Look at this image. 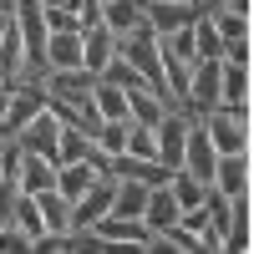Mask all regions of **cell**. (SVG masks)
<instances>
[{
	"label": "cell",
	"instance_id": "cell-1",
	"mask_svg": "<svg viewBox=\"0 0 254 254\" xmlns=\"http://www.w3.org/2000/svg\"><path fill=\"white\" fill-rule=\"evenodd\" d=\"M203 122L214 153H249V107H214Z\"/></svg>",
	"mask_w": 254,
	"mask_h": 254
},
{
	"label": "cell",
	"instance_id": "cell-2",
	"mask_svg": "<svg viewBox=\"0 0 254 254\" xmlns=\"http://www.w3.org/2000/svg\"><path fill=\"white\" fill-rule=\"evenodd\" d=\"M15 142L26 147V153H41V158H51V163H56V153H61V117L46 107V102H41L36 117L15 132Z\"/></svg>",
	"mask_w": 254,
	"mask_h": 254
},
{
	"label": "cell",
	"instance_id": "cell-3",
	"mask_svg": "<svg viewBox=\"0 0 254 254\" xmlns=\"http://www.w3.org/2000/svg\"><path fill=\"white\" fill-rule=\"evenodd\" d=\"M214 163H219V153H214V142H208L203 122L193 117L188 122V137H183V173H193L203 188H214Z\"/></svg>",
	"mask_w": 254,
	"mask_h": 254
},
{
	"label": "cell",
	"instance_id": "cell-4",
	"mask_svg": "<svg viewBox=\"0 0 254 254\" xmlns=\"http://www.w3.org/2000/svg\"><path fill=\"white\" fill-rule=\"evenodd\" d=\"M188 122H193V112H163V122L153 127L158 132V163L173 173V168H183V137H188Z\"/></svg>",
	"mask_w": 254,
	"mask_h": 254
},
{
	"label": "cell",
	"instance_id": "cell-5",
	"mask_svg": "<svg viewBox=\"0 0 254 254\" xmlns=\"http://www.w3.org/2000/svg\"><path fill=\"white\" fill-rule=\"evenodd\" d=\"M142 20H147L158 36H168V31H178V26H193V20H198V5H193V0H147V5H142Z\"/></svg>",
	"mask_w": 254,
	"mask_h": 254
},
{
	"label": "cell",
	"instance_id": "cell-6",
	"mask_svg": "<svg viewBox=\"0 0 254 254\" xmlns=\"http://www.w3.org/2000/svg\"><path fill=\"white\" fill-rule=\"evenodd\" d=\"M112 56H117V36H112L107 26H102V20L81 31V71H92V76H97V71L107 66Z\"/></svg>",
	"mask_w": 254,
	"mask_h": 254
},
{
	"label": "cell",
	"instance_id": "cell-7",
	"mask_svg": "<svg viewBox=\"0 0 254 254\" xmlns=\"http://www.w3.org/2000/svg\"><path fill=\"white\" fill-rule=\"evenodd\" d=\"M214 188L224 198H244V188H249V163H244V153H219V163H214Z\"/></svg>",
	"mask_w": 254,
	"mask_h": 254
},
{
	"label": "cell",
	"instance_id": "cell-8",
	"mask_svg": "<svg viewBox=\"0 0 254 254\" xmlns=\"http://www.w3.org/2000/svg\"><path fill=\"white\" fill-rule=\"evenodd\" d=\"M178 198L168 193V183H153L147 188V208H142V224H147V234H158V229H168V224H178Z\"/></svg>",
	"mask_w": 254,
	"mask_h": 254
},
{
	"label": "cell",
	"instance_id": "cell-9",
	"mask_svg": "<svg viewBox=\"0 0 254 254\" xmlns=\"http://www.w3.org/2000/svg\"><path fill=\"white\" fill-rule=\"evenodd\" d=\"M46 188H56V163L20 147V193H46Z\"/></svg>",
	"mask_w": 254,
	"mask_h": 254
},
{
	"label": "cell",
	"instance_id": "cell-10",
	"mask_svg": "<svg viewBox=\"0 0 254 254\" xmlns=\"http://www.w3.org/2000/svg\"><path fill=\"white\" fill-rule=\"evenodd\" d=\"M219 107H249V66L219 61Z\"/></svg>",
	"mask_w": 254,
	"mask_h": 254
},
{
	"label": "cell",
	"instance_id": "cell-11",
	"mask_svg": "<svg viewBox=\"0 0 254 254\" xmlns=\"http://www.w3.org/2000/svg\"><path fill=\"white\" fill-rule=\"evenodd\" d=\"M97 20H102L112 36H127V31H137V26H142V5H137V0H102Z\"/></svg>",
	"mask_w": 254,
	"mask_h": 254
},
{
	"label": "cell",
	"instance_id": "cell-12",
	"mask_svg": "<svg viewBox=\"0 0 254 254\" xmlns=\"http://www.w3.org/2000/svg\"><path fill=\"white\" fill-rule=\"evenodd\" d=\"M41 219H46V234H66L71 229V198L61 193V188H46V193H31Z\"/></svg>",
	"mask_w": 254,
	"mask_h": 254
},
{
	"label": "cell",
	"instance_id": "cell-13",
	"mask_svg": "<svg viewBox=\"0 0 254 254\" xmlns=\"http://www.w3.org/2000/svg\"><path fill=\"white\" fill-rule=\"evenodd\" d=\"M46 71H81V36L56 31L46 41Z\"/></svg>",
	"mask_w": 254,
	"mask_h": 254
},
{
	"label": "cell",
	"instance_id": "cell-14",
	"mask_svg": "<svg viewBox=\"0 0 254 254\" xmlns=\"http://www.w3.org/2000/svg\"><path fill=\"white\" fill-rule=\"evenodd\" d=\"M92 102H97V112H102V122H132V107H127V92L122 87H112V81H92Z\"/></svg>",
	"mask_w": 254,
	"mask_h": 254
},
{
	"label": "cell",
	"instance_id": "cell-15",
	"mask_svg": "<svg viewBox=\"0 0 254 254\" xmlns=\"http://www.w3.org/2000/svg\"><path fill=\"white\" fill-rule=\"evenodd\" d=\"M142 208H147V183L117 178V193H112V208H107V214H117V219H142Z\"/></svg>",
	"mask_w": 254,
	"mask_h": 254
},
{
	"label": "cell",
	"instance_id": "cell-16",
	"mask_svg": "<svg viewBox=\"0 0 254 254\" xmlns=\"http://www.w3.org/2000/svg\"><path fill=\"white\" fill-rule=\"evenodd\" d=\"M97 178H102V173H97V168H92L87 158H81V163H61V168H56V188H61V193H66L71 203H76L81 193H87V188H92Z\"/></svg>",
	"mask_w": 254,
	"mask_h": 254
},
{
	"label": "cell",
	"instance_id": "cell-17",
	"mask_svg": "<svg viewBox=\"0 0 254 254\" xmlns=\"http://www.w3.org/2000/svg\"><path fill=\"white\" fill-rule=\"evenodd\" d=\"M97 76H102V81H112V87H122V92H132V87H147V76H142V71H137L127 56H112V61H107V66H102ZM147 92H153V87H147Z\"/></svg>",
	"mask_w": 254,
	"mask_h": 254
},
{
	"label": "cell",
	"instance_id": "cell-18",
	"mask_svg": "<svg viewBox=\"0 0 254 254\" xmlns=\"http://www.w3.org/2000/svg\"><path fill=\"white\" fill-rule=\"evenodd\" d=\"M168 193L178 198V208H198L208 188H203V183H198L193 173H183V168H173V173H168Z\"/></svg>",
	"mask_w": 254,
	"mask_h": 254
},
{
	"label": "cell",
	"instance_id": "cell-19",
	"mask_svg": "<svg viewBox=\"0 0 254 254\" xmlns=\"http://www.w3.org/2000/svg\"><path fill=\"white\" fill-rule=\"evenodd\" d=\"M127 107H132V122H142V127H158L163 122V102L153 97V92H147V87H132V92H127Z\"/></svg>",
	"mask_w": 254,
	"mask_h": 254
},
{
	"label": "cell",
	"instance_id": "cell-20",
	"mask_svg": "<svg viewBox=\"0 0 254 254\" xmlns=\"http://www.w3.org/2000/svg\"><path fill=\"white\" fill-rule=\"evenodd\" d=\"M10 219L31 234V249H36V239H46V219H41V208H36L31 193H15V214H10Z\"/></svg>",
	"mask_w": 254,
	"mask_h": 254
},
{
	"label": "cell",
	"instance_id": "cell-21",
	"mask_svg": "<svg viewBox=\"0 0 254 254\" xmlns=\"http://www.w3.org/2000/svg\"><path fill=\"white\" fill-rule=\"evenodd\" d=\"M122 153L158 163V132H153V127H142V122H132V127H127V147H122Z\"/></svg>",
	"mask_w": 254,
	"mask_h": 254
},
{
	"label": "cell",
	"instance_id": "cell-22",
	"mask_svg": "<svg viewBox=\"0 0 254 254\" xmlns=\"http://www.w3.org/2000/svg\"><path fill=\"white\" fill-rule=\"evenodd\" d=\"M41 15H46V31L56 36V31H66V36H81V31H87V26H81V15L76 10H66V5H41Z\"/></svg>",
	"mask_w": 254,
	"mask_h": 254
},
{
	"label": "cell",
	"instance_id": "cell-23",
	"mask_svg": "<svg viewBox=\"0 0 254 254\" xmlns=\"http://www.w3.org/2000/svg\"><path fill=\"white\" fill-rule=\"evenodd\" d=\"M208 20H214L219 41H239V36H249V15H229L224 5H219V10H208Z\"/></svg>",
	"mask_w": 254,
	"mask_h": 254
},
{
	"label": "cell",
	"instance_id": "cell-24",
	"mask_svg": "<svg viewBox=\"0 0 254 254\" xmlns=\"http://www.w3.org/2000/svg\"><path fill=\"white\" fill-rule=\"evenodd\" d=\"M127 127H132V122H102V132H97L92 142L107 147V153H122V147H127Z\"/></svg>",
	"mask_w": 254,
	"mask_h": 254
},
{
	"label": "cell",
	"instance_id": "cell-25",
	"mask_svg": "<svg viewBox=\"0 0 254 254\" xmlns=\"http://www.w3.org/2000/svg\"><path fill=\"white\" fill-rule=\"evenodd\" d=\"M15 249H31V234H26V229L10 219L5 229H0V254H15Z\"/></svg>",
	"mask_w": 254,
	"mask_h": 254
},
{
	"label": "cell",
	"instance_id": "cell-26",
	"mask_svg": "<svg viewBox=\"0 0 254 254\" xmlns=\"http://www.w3.org/2000/svg\"><path fill=\"white\" fill-rule=\"evenodd\" d=\"M5 107H10V87H5V92H0V117H5Z\"/></svg>",
	"mask_w": 254,
	"mask_h": 254
},
{
	"label": "cell",
	"instance_id": "cell-27",
	"mask_svg": "<svg viewBox=\"0 0 254 254\" xmlns=\"http://www.w3.org/2000/svg\"><path fill=\"white\" fill-rule=\"evenodd\" d=\"M41 5H46V10H51V5H66V0H41Z\"/></svg>",
	"mask_w": 254,
	"mask_h": 254
},
{
	"label": "cell",
	"instance_id": "cell-28",
	"mask_svg": "<svg viewBox=\"0 0 254 254\" xmlns=\"http://www.w3.org/2000/svg\"><path fill=\"white\" fill-rule=\"evenodd\" d=\"M5 87H10V76H5V71H0V92H5Z\"/></svg>",
	"mask_w": 254,
	"mask_h": 254
},
{
	"label": "cell",
	"instance_id": "cell-29",
	"mask_svg": "<svg viewBox=\"0 0 254 254\" xmlns=\"http://www.w3.org/2000/svg\"><path fill=\"white\" fill-rule=\"evenodd\" d=\"M0 10H15V0H0Z\"/></svg>",
	"mask_w": 254,
	"mask_h": 254
}]
</instances>
